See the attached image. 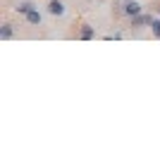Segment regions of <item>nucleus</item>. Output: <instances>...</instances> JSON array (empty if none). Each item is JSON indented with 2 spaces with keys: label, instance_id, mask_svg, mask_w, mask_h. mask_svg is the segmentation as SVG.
Listing matches in <instances>:
<instances>
[{
  "label": "nucleus",
  "instance_id": "nucleus-1",
  "mask_svg": "<svg viewBox=\"0 0 160 160\" xmlns=\"http://www.w3.org/2000/svg\"><path fill=\"white\" fill-rule=\"evenodd\" d=\"M143 12V7H141L139 0H124V5H122V14H127L129 19L132 17H136V14Z\"/></svg>",
  "mask_w": 160,
  "mask_h": 160
},
{
  "label": "nucleus",
  "instance_id": "nucleus-2",
  "mask_svg": "<svg viewBox=\"0 0 160 160\" xmlns=\"http://www.w3.org/2000/svg\"><path fill=\"white\" fill-rule=\"evenodd\" d=\"M67 12V7L62 0H50L48 2V14H53V17H62V14Z\"/></svg>",
  "mask_w": 160,
  "mask_h": 160
},
{
  "label": "nucleus",
  "instance_id": "nucleus-3",
  "mask_svg": "<svg viewBox=\"0 0 160 160\" xmlns=\"http://www.w3.org/2000/svg\"><path fill=\"white\" fill-rule=\"evenodd\" d=\"M151 14H136V17H132V29H143V27H151Z\"/></svg>",
  "mask_w": 160,
  "mask_h": 160
},
{
  "label": "nucleus",
  "instance_id": "nucleus-4",
  "mask_svg": "<svg viewBox=\"0 0 160 160\" xmlns=\"http://www.w3.org/2000/svg\"><path fill=\"white\" fill-rule=\"evenodd\" d=\"M79 38H81V41H91V38H96V29L91 27V24H81Z\"/></svg>",
  "mask_w": 160,
  "mask_h": 160
},
{
  "label": "nucleus",
  "instance_id": "nucleus-5",
  "mask_svg": "<svg viewBox=\"0 0 160 160\" xmlns=\"http://www.w3.org/2000/svg\"><path fill=\"white\" fill-rule=\"evenodd\" d=\"M27 22H29V24H31V27H38L41 22H43V14L38 12V7H33L31 12L27 14Z\"/></svg>",
  "mask_w": 160,
  "mask_h": 160
},
{
  "label": "nucleus",
  "instance_id": "nucleus-6",
  "mask_svg": "<svg viewBox=\"0 0 160 160\" xmlns=\"http://www.w3.org/2000/svg\"><path fill=\"white\" fill-rule=\"evenodd\" d=\"M14 36V29H12V24H2V27H0V41H10Z\"/></svg>",
  "mask_w": 160,
  "mask_h": 160
},
{
  "label": "nucleus",
  "instance_id": "nucleus-7",
  "mask_svg": "<svg viewBox=\"0 0 160 160\" xmlns=\"http://www.w3.org/2000/svg\"><path fill=\"white\" fill-rule=\"evenodd\" d=\"M14 10H17V14H24V17H27V14L33 10V5L29 2V0H22V2H19L17 7H14Z\"/></svg>",
  "mask_w": 160,
  "mask_h": 160
},
{
  "label": "nucleus",
  "instance_id": "nucleus-8",
  "mask_svg": "<svg viewBox=\"0 0 160 160\" xmlns=\"http://www.w3.org/2000/svg\"><path fill=\"white\" fill-rule=\"evenodd\" d=\"M151 31H153V38H160V17L151 19Z\"/></svg>",
  "mask_w": 160,
  "mask_h": 160
},
{
  "label": "nucleus",
  "instance_id": "nucleus-9",
  "mask_svg": "<svg viewBox=\"0 0 160 160\" xmlns=\"http://www.w3.org/2000/svg\"><path fill=\"white\" fill-rule=\"evenodd\" d=\"M122 38V33L120 31H115V33H108V41H120Z\"/></svg>",
  "mask_w": 160,
  "mask_h": 160
}]
</instances>
